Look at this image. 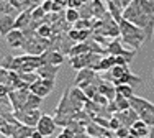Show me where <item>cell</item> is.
I'll use <instances>...</instances> for the list:
<instances>
[{
    "mask_svg": "<svg viewBox=\"0 0 154 138\" xmlns=\"http://www.w3.org/2000/svg\"><path fill=\"white\" fill-rule=\"evenodd\" d=\"M118 25H120V36H122L123 43H126V45L130 46L131 49H134V51H139L141 45L146 41L144 31L139 27H136V25H133L131 21L125 20V18Z\"/></svg>",
    "mask_w": 154,
    "mask_h": 138,
    "instance_id": "obj_1",
    "label": "cell"
},
{
    "mask_svg": "<svg viewBox=\"0 0 154 138\" xmlns=\"http://www.w3.org/2000/svg\"><path fill=\"white\" fill-rule=\"evenodd\" d=\"M130 105L134 112L138 114L139 120L146 122L148 127H154V104L143 97L133 96L130 99Z\"/></svg>",
    "mask_w": 154,
    "mask_h": 138,
    "instance_id": "obj_2",
    "label": "cell"
},
{
    "mask_svg": "<svg viewBox=\"0 0 154 138\" xmlns=\"http://www.w3.org/2000/svg\"><path fill=\"white\" fill-rule=\"evenodd\" d=\"M105 49H107V54H112V56H123L128 63H131L133 58H134V54H136L134 49H130V51H128V49L123 46V43L120 41V39H116V38L112 39Z\"/></svg>",
    "mask_w": 154,
    "mask_h": 138,
    "instance_id": "obj_3",
    "label": "cell"
},
{
    "mask_svg": "<svg viewBox=\"0 0 154 138\" xmlns=\"http://www.w3.org/2000/svg\"><path fill=\"white\" fill-rule=\"evenodd\" d=\"M41 115L43 114L39 112V108H35V110H25V112H15V118L18 122L23 123V125L33 127V128H36Z\"/></svg>",
    "mask_w": 154,
    "mask_h": 138,
    "instance_id": "obj_4",
    "label": "cell"
},
{
    "mask_svg": "<svg viewBox=\"0 0 154 138\" xmlns=\"http://www.w3.org/2000/svg\"><path fill=\"white\" fill-rule=\"evenodd\" d=\"M54 89V81L53 79H41L39 77L36 82H33L30 86V90L33 94H36V96L39 97H46L48 94H51Z\"/></svg>",
    "mask_w": 154,
    "mask_h": 138,
    "instance_id": "obj_5",
    "label": "cell"
},
{
    "mask_svg": "<svg viewBox=\"0 0 154 138\" xmlns=\"http://www.w3.org/2000/svg\"><path fill=\"white\" fill-rule=\"evenodd\" d=\"M56 122H54V117H51V115H41V118H39L38 125H36V130H38L39 133H41L45 138H49L51 135L54 133V130H56Z\"/></svg>",
    "mask_w": 154,
    "mask_h": 138,
    "instance_id": "obj_6",
    "label": "cell"
},
{
    "mask_svg": "<svg viewBox=\"0 0 154 138\" xmlns=\"http://www.w3.org/2000/svg\"><path fill=\"white\" fill-rule=\"evenodd\" d=\"M56 114H67V115H74L75 114V108L71 102V89L64 90L59 104H57V107H56Z\"/></svg>",
    "mask_w": 154,
    "mask_h": 138,
    "instance_id": "obj_7",
    "label": "cell"
},
{
    "mask_svg": "<svg viewBox=\"0 0 154 138\" xmlns=\"http://www.w3.org/2000/svg\"><path fill=\"white\" fill-rule=\"evenodd\" d=\"M7 43H8L10 48H23L25 43H26V36L23 35V30H12L8 35L5 36Z\"/></svg>",
    "mask_w": 154,
    "mask_h": 138,
    "instance_id": "obj_8",
    "label": "cell"
},
{
    "mask_svg": "<svg viewBox=\"0 0 154 138\" xmlns=\"http://www.w3.org/2000/svg\"><path fill=\"white\" fill-rule=\"evenodd\" d=\"M115 117L120 120V123H122V127H128L130 128L131 125H133L136 120H139L138 114L133 110V108H128V110H122V112H116Z\"/></svg>",
    "mask_w": 154,
    "mask_h": 138,
    "instance_id": "obj_9",
    "label": "cell"
},
{
    "mask_svg": "<svg viewBox=\"0 0 154 138\" xmlns=\"http://www.w3.org/2000/svg\"><path fill=\"white\" fill-rule=\"evenodd\" d=\"M15 20H17V17H13V15H2L0 17V36L5 38L12 30H15Z\"/></svg>",
    "mask_w": 154,
    "mask_h": 138,
    "instance_id": "obj_10",
    "label": "cell"
},
{
    "mask_svg": "<svg viewBox=\"0 0 154 138\" xmlns=\"http://www.w3.org/2000/svg\"><path fill=\"white\" fill-rule=\"evenodd\" d=\"M41 56H43L46 64H53V66H61L62 61H64V54L61 51H57V49H48Z\"/></svg>",
    "mask_w": 154,
    "mask_h": 138,
    "instance_id": "obj_11",
    "label": "cell"
},
{
    "mask_svg": "<svg viewBox=\"0 0 154 138\" xmlns=\"http://www.w3.org/2000/svg\"><path fill=\"white\" fill-rule=\"evenodd\" d=\"M98 92H100L103 97H107L110 102H113V100H115V97H116L115 84H113V82L105 81V79H102V82L98 84Z\"/></svg>",
    "mask_w": 154,
    "mask_h": 138,
    "instance_id": "obj_12",
    "label": "cell"
},
{
    "mask_svg": "<svg viewBox=\"0 0 154 138\" xmlns=\"http://www.w3.org/2000/svg\"><path fill=\"white\" fill-rule=\"evenodd\" d=\"M59 72V66H53V64H43L36 69V74L41 79H56V74Z\"/></svg>",
    "mask_w": 154,
    "mask_h": 138,
    "instance_id": "obj_13",
    "label": "cell"
},
{
    "mask_svg": "<svg viewBox=\"0 0 154 138\" xmlns=\"http://www.w3.org/2000/svg\"><path fill=\"white\" fill-rule=\"evenodd\" d=\"M98 76L100 74H98L97 71H94V69H89V67L80 69V71H77V76L74 79V86H79L80 82H85V81H94V79L98 77Z\"/></svg>",
    "mask_w": 154,
    "mask_h": 138,
    "instance_id": "obj_14",
    "label": "cell"
},
{
    "mask_svg": "<svg viewBox=\"0 0 154 138\" xmlns=\"http://www.w3.org/2000/svg\"><path fill=\"white\" fill-rule=\"evenodd\" d=\"M31 12H33V8H28V10H23V12H20L17 15V20H15V28L17 30H25V28L30 27Z\"/></svg>",
    "mask_w": 154,
    "mask_h": 138,
    "instance_id": "obj_15",
    "label": "cell"
},
{
    "mask_svg": "<svg viewBox=\"0 0 154 138\" xmlns=\"http://www.w3.org/2000/svg\"><path fill=\"white\" fill-rule=\"evenodd\" d=\"M113 66H116V56L107 54V56L102 58L100 64L97 66V69H95V71H97V72H107V71H110Z\"/></svg>",
    "mask_w": 154,
    "mask_h": 138,
    "instance_id": "obj_16",
    "label": "cell"
},
{
    "mask_svg": "<svg viewBox=\"0 0 154 138\" xmlns=\"http://www.w3.org/2000/svg\"><path fill=\"white\" fill-rule=\"evenodd\" d=\"M41 102H43V97L36 96V94H33L31 90H30V96H28V100H26V104H25V107L21 108V110H18V112L35 110V108H39V105H41Z\"/></svg>",
    "mask_w": 154,
    "mask_h": 138,
    "instance_id": "obj_17",
    "label": "cell"
},
{
    "mask_svg": "<svg viewBox=\"0 0 154 138\" xmlns=\"http://www.w3.org/2000/svg\"><path fill=\"white\" fill-rule=\"evenodd\" d=\"M107 8H108V13L112 15V18L116 21V23H120V21L123 20V8H120L113 0L107 2Z\"/></svg>",
    "mask_w": 154,
    "mask_h": 138,
    "instance_id": "obj_18",
    "label": "cell"
},
{
    "mask_svg": "<svg viewBox=\"0 0 154 138\" xmlns=\"http://www.w3.org/2000/svg\"><path fill=\"white\" fill-rule=\"evenodd\" d=\"M33 127H28V125H23V123L18 122L17 123V128L13 132V136L12 138H30L31 133H33Z\"/></svg>",
    "mask_w": 154,
    "mask_h": 138,
    "instance_id": "obj_19",
    "label": "cell"
},
{
    "mask_svg": "<svg viewBox=\"0 0 154 138\" xmlns=\"http://www.w3.org/2000/svg\"><path fill=\"white\" fill-rule=\"evenodd\" d=\"M90 7H92V15H94V18H97V20L103 18V15L108 12V8H107V7H105L103 3L100 2V0H92Z\"/></svg>",
    "mask_w": 154,
    "mask_h": 138,
    "instance_id": "obj_20",
    "label": "cell"
},
{
    "mask_svg": "<svg viewBox=\"0 0 154 138\" xmlns=\"http://www.w3.org/2000/svg\"><path fill=\"white\" fill-rule=\"evenodd\" d=\"M139 82H143V81H141V77H138V76H134L133 72H128V74H125L122 79H118V81L115 82V86H118V84H130V86H138Z\"/></svg>",
    "mask_w": 154,
    "mask_h": 138,
    "instance_id": "obj_21",
    "label": "cell"
},
{
    "mask_svg": "<svg viewBox=\"0 0 154 138\" xmlns=\"http://www.w3.org/2000/svg\"><path fill=\"white\" fill-rule=\"evenodd\" d=\"M115 90H116L118 96H123V97H126V99H131V97L134 96L133 86H130V84H118V86H115Z\"/></svg>",
    "mask_w": 154,
    "mask_h": 138,
    "instance_id": "obj_22",
    "label": "cell"
},
{
    "mask_svg": "<svg viewBox=\"0 0 154 138\" xmlns=\"http://www.w3.org/2000/svg\"><path fill=\"white\" fill-rule=\"evenodd\" d=\"M17 8L10 3V0H0V17L2 15H15Z\"/></svg>",
    "mask_w": 154,
    "mask_h": 138,
    "instance_id": "obj_23",
    "label": "cell"
},
{
    "mask_svg": "<svg viewBox=\"0 0 154 138\" xmlns=\"http://www.w3.org/2000/svg\"><path fill=\"white\" fill-rule=\"evenodd\" d=\"M113 102H115L116 108H118V112L131 108V105H130V99H126V97H123V96H118V94H116V97H115V100H113Z\"/></svg>",
    "mask_w": 154,
    "mask_h": 138,
    "instance_id": "obj_24",
    "label": "cell"
},
{
    "mask_svg": "<svg viewBox=\"0 0 154 138\" xmlns=\"http://www.w3.org/2000/svg\"><path fill=\"white\" fill-rule=\"evenodd\" d=\"M77 20H80L79 10H75V8H67L66 10V21H67L69 25H74Z\"/></svg>",
    "mask_w": 154,
    "mask_h": 138,
    "instance_id": "obj_25",
    "label": "cell"
},
{
    "mask_svg": "<svg viewBox=\"0 0 154 138\" xmlns=\"http://www.w3.org/2000/svg\"><path fill=\"white\" fill-rule=\"evenodd\" d=\"M36 33H38V36H41V38H49V36H53V25L43 23L41 27L36 30Z\"/></svg>",
    "mask_w": 154,
    "mask_h": 138,
    "instance_id": "obj_26",
    "label": "cell"
},
{
    "mask_svg": "<svg viewBox=\"0 0 154 138\" xmlns=\"http://www.w3.org/2000/svg\"><path fill=\"white\" fill-rule=\"evenodd\" d=\"M45 17H46V12L43 10L41 5H38V7H35V8H33V12H31V21H46Z\"/></svg>",
    "mask_w": 154,
    "mask_h": 138,
    "instance_id": "obj_27",
    "label": "cell"
},
{
    "mask_svg": "<svg viewBox=\"0 0 154 138\" xmlns=\"http://www.w3.org/2000/svg\"><path fill=\"white\" fill-rule=\"evenodd\" d=\"M139 7L144 13L148 15H154V0H138Z\"/></svg>",
    "mask_w": 154,
    "mask_h": 138,
    "instance_id": "obj_28",
    "label": "cell"
},
{
    "mask_svg": "<svg viewBox=\"0 0 154 138\" xmlns=\"http://www.w3.org/2000/svg\"><path fill=\"white\" fill-rule=\"evenodd\" d=\"M41 7L46 13H53V7H54V2L53 0H43L41 2Z\"/></svg>",
    "mask_w": 154,
    "mask_h": 138,
    "instance_id": "obj_29",
    "label": "cell"
},
{
    "mask_svg": "<svg viewBox=\"0 0 154 138\" xmlns=\"http://www.w3.org/2000/svg\"><path fill=\"white\" fill-rule=\"evenodd\" d=\"M115 133H116V138H126L130 136V128L128 127H120Z\"/></svg>",
    "mask_w": 154,
    "mask_h": 138,
    "instance_id": "obj_30",
    "label": "cell"
},
{
    "mask_svg": "<svg viewBox=\"0 0 154 138\" xmlns=\"http://www.w3.org/2000/svg\"><path fill=\"white\" fill-rule=\"evenodd\" d=\"M120 127H122V123H120V120L115 117V115H113V117L110 118V125H108V128H110V130H115V132H116V130H118Z\"/></svg>",
    "mask_w": 154,
    "mask_h": 138,
    "instance_id": "obj_31",
    "label": "cell"
},
{
    "mask_svg": "<svg viewBox=\"0 0 154 138\" xmlns=\"http://www.w3.org/2000/svg\"><path fill=\"white\" fill-rule=\"evenodd\" d=\"M113 2H115L116 5L120 7V8H123V10H125L128 5H131V3H133V0H113Z\"/></svg>",
    "mask_w": 154,
    "mask_h": 138,
    "instance_id": "obj_32",
    "label": "cell"
},
{
    "mask_svg": "<svg viewBox=\"0 0 154 138\" xmlns=\"http://www.w3.org/2000/svg\"><path fill=\"white\" fill-rule=\"evenodd\" d=\"M80 7H82V2H80V0H69V7H67V8H75V10H79Z\"/></svg>",
    "mask_w": 154,
    "mask_h": 138,
    "instance_id": "obj_33",
    "label": "cell"
},
{
    "mask_svg": "<svg viewBox=\"0 0 154 138\" xmlns=\"http://www.w3.org/2000/svg\"><path fill=\"white\" fill-rule=\"evenodd\" d=\"M10 94V89H8V86H5V84H0V97H7Z\"/></svg>",
    "mask_w": 154,
    "mask_h": 138,
    "instance_id": "obj_34",
    "label": "cell"
},
{
    "mask_svg": "<svg viewBox=\"0 0 154 138\" xmlns=\"http://www.w3.org/2000/svg\"><path fill=\"white\" fill-rule=\"evenodd\" d=\"M30 138H45V136H43L41 133H39L38 130L35 128V130H33V133H31V136H30Z\"/></svg>",
    "mask_w": 154,
    "mask_h": 138,
    "instance_id": "obj_35",
    "label": "cell"
},
{
    "mask_svg": "<svg viewBox=\"0 0 154 138\" xmlns=\"http://www.w3.org/2000/svg\"><path fill=\"white\" fill-rule=\"evenodd\" d=\"M80 2H82V5H87V3L90 2V0H80Z\"/></svg>",
    "mask_w": 154,
    "mask_h": 138,
    "instance_id": "obj_36",
    "label": "cell"
},
{
    "mask_svg": "<svg viewBox=\"0 0 154 138\" xmlns=\"http://www.w3.org/2000/svg\"><path fill=\"white\" fill-rule=\"evenodd\" d=\"M18 2H25V0H18Z\"/></svg>",
    "mask_w": 154,
    "mask_h": 138,
    "instance_id": "obj_37",
    "label": "cell"
},
{
    "mask_svg": "<svg viewBox=\"0 0 154 138\" xmlns=\"http://www.w3.org/2000/svg\"><path fill=\"white\" fill-rule=\"evenodd\" d=\"M107 2H110V0H105V3H107Z\"/></svg>",
    "mask_w": 154,
    "mask_h": 138,
    "instance_id": "obj_38",
    "label": "cell"
},
{
    "mask_svg": "<svg viewBox=\"0 0 154 138\" xmlns=\"http://www.w3.org/2000/svg\"><path fill=\"white\" fill-rule=\"evenodd\" d=\"M152 74H154V71H152Z\"/></svg>",
    "mask_w": 154,
    "mask_h": 138,
    "instance_id": "obj_39",
    "label": "cell"
},
{
    "mask_svg": "<svg viewBox=\"0 0 154 138\" xmlns=\"http://www.w3.org/2000/svg\"><path fill=\"white\" fill-rule=\"evenodd\" d=\"M0 138H3V136H0Z\"/></svg>",
    "mask_w": 154,
    "mask_h": 138,
    "instance_id": "obj_40",
    "label": "cell"
}]
</instances>
